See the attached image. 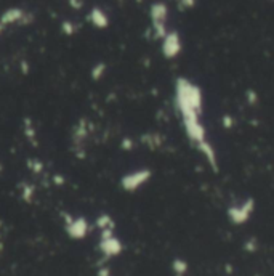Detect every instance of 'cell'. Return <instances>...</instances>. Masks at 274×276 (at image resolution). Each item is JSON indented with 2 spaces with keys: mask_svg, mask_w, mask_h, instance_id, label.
Masks as SVG:
<instances>
[{
  "mask_svg": "<svg viewBox=\"0 0 274 276\" xmlns=\"http://www.w3.org/2000/svg\"><path fill=\"white\" fill-rule=\"evenodd\" d=\"M151 15V23H152V31L157 39H162L167 34V20H168V8L164 2H156L151 5L149 10Z\"/></svg>",
  "mask_w": 274,
  "mask_h": 276,
  "instance_id": "1",
  "label": "cell"
},
{
  "mask_svg": "<svg viewBox=\"0 0 274 276\" xmlns=\"http://www.w3.org/2000/svg\"><path fill=\"white\" fill-rule=\"evenodd\" d=\"M161 40H162V53L165 58L173 59L182 53L183 42H182V37H180V34L177 31H168L167 34L161 39Z\"/></svg>",
  "mask_w": 274,
  "mask_h": 276,
  "instance_id": "2",
  "label": "cell"
},
{
  "mask_svg": "<svg viewBox=\"0 0 274 276\" xmlns=\"http://www.w3.org/2000/svg\"><path fill=\"white\" fill-rule=\"evenodd\" d=\"M149 178H151V170L143 169V170H136V172H133V174L125 175L120 183H122L125 191H136L140 186H143Z\"/></svg>",
  "mask_w": 274,
  "mask_h": 276,
  "instance_id": "3",
  "label": "cell"
},
{
  "mask_svg": "<svg viewBox=\"0 0 274 276\" xmlns=\"http://www.w3.org/2000/svg\"><path fill=\"white\" fill-rule=\"evenodd\" d=\"M101 251L106 254L108 257L119 256L122 251V244L117 238H114L112 230H103L101 235Z\"/></svg>",
  "mask_w": 274,
  "mask_h": 276,
  "instance_id": "4",
  "label": "cell"
},
{
  "mask_svg": "<svg viewBox=\"0 0 274 276\" xmlns=\"http://www.w3.org/2000/svg\"><path fill=\"white\" fill-rule=\"evenodd\" d=\"M252 211H254V201L249 199L242 204H239V206H233L228 211V215L234 223H244L245 220L250 217Z\"/></svg>",
  "mask_w": 274,
  "mask_h": 276,
  "instance_id": "5",
  "label": "cell"
},
{
  "mask_svg": "<svg viewBox=\"0 0 274 276\" xmlns=\"http://www.w3.org/2000/svg\"><path fill=\"white\" fill-rule=\"evenodd\" d=\"M66 230H68L69 236H73L75 239H82L85 238L87 231H89V223L85 222V218L66 217Z\"/></svg>",
  "mask_w": 274,
  "mask_h": 276,
  "instance_id": "6",
  "label": "cell"
},
{
  "mask_svg": "<svg viewBox=\"0 0 274 276\" xmlns=\"http://www.w3.org/2000/svg\"><path fill=\"white\" fill-rule=\"evenodd\" d=\"M89 21L93 26L100 27V29H103V27H108V24H109L108 15L100 8H93L91 10V12L89 13Z\"/></svg>",
  "mask_w": 274,
  "mask_h": 276,
  "instance_id": "7",
  "label": "cell"
},
{
  "mask_svg": "<svg viewBox=\"0 0 274 276\" xmlns=\"http://www.w3.org/2000/svg\"><path fill=\"white\" fill-rule=\"evenodd\" d=\"M105 69H106V66L103 63L96 64L95 68H93V71H91V77H93V79H100V77L103 76V73H105Z\"/></svg>",
  "mask_w": 274,
  "mask_h": 276,
  "instance_id": "8",
  "label": "cell"
},
{
  "mask_svg": "<svg viewBox=\"0 0 274 276\" xmlns=\"http://www.w3.org/2000/svg\"><path fill=\"white\" fill-rule=\"evenodd\" d=\"M63 31H64L68 36H71V34H74L75 27H74L73 23H69V21H64V23H63Z\"/></svg>",
  "mask_w": 274,
  "mask_h": 276,
  "instance_id": "9",
  "label": "cell"
},
{
  "mask_svg": "<svg viewBox=\"0 0 274 276\" xmlns=\"http://www.w3.org/2000/svg\"><path fill=\"white\" fill-rule=\"evenodd\" d=\"M178 3L182 5L183 8H193L196 5V0H178Z\"/></svg>",
  "mask_w": 274,
  "mask_h": 276,
  "instance_id": "10",
  "label": "cell"
},
{
  "mask_svg": "<svg viewBox=\"0 0 274 276\" xmlns=\"http://www.w3.org/2000/svg\"><path fill=\"white\" fill-rule=\"evenodd\" d=\"M69 3H71V7H74V8H80L82 7V0H69Z\"/></svg>",
  "mask_w": 274,
  "mask_h": 276,
  "instance_id": "11",
  "label": "cell"
},
{
  "mask_svg": "<svg viewBox=\"0 0 274 276\" xmlns=\"http://www.w3.org/2000/svg\"><path fill=\"white\" fill-rule=\"evenodd\" d=\"M0 169H2V167H0Z\"/></svg>",
  "mask_w": 274,
  "mask_h": 276,
  "instance_id": "12",
  "label": "cell"
}]
</instances>
